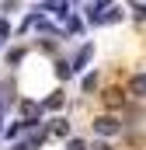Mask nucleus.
<instances>
[{"instance_id":"obj_7","label":"nucleus","mask_w":146,"mask_h":150,"mask_svg":"<svg viewBox=\"0 0 146 150\" xmlns=\"http://www.w3.org/2000/svg\"><path fill=\"white\" fill-rule=\"evenodd\" d=\"M98 84H101V77H98V74H87L84 80H80V87H84L87 94H91V91H98Z\"/></svg>"},{"instance_id":"obj_10","label":"nucleus","mask_w":146,"mask_h":150,"mask_svg":"<svg viewBox=\"0 0 146 150\" xmlns=\"http://www.w3.org/2000/svg\"><path fill=\"white\" fill-rule=\"evenodd\" d=\"M132 18L136 21H146V4H132Z\"/></svg>"},{"instance_id":"obj_8","label":"nucleus","mask_w":146,"mask_h":150,"mask_svg":"<svg viewBox=\"0 0 146 150\" xmlns=\"http://www.w3.org/2000/svg\"><path fill=\"white\" fill-rule=\"evenodd\" d=\"M73 74V67H70V59H56V77L59 80H66V77Z\"/></svg>"},{"instance_id":"obj_2","label":"nucleus","mask_w":146,"mask_h":150,"mask_svg":"<svg viewBox=\"0 0 146 150\" xmlns=\"http://www.w3.org/2000/svg\"><path fill=\"white\" fill-rule=\"evenodd\" d=\"M45 133H52V136H59V140H70V122H66V119H52Z\"/></svg>"},{"instance_id":"obj_12","label":"nucleus","mask_w":146,"mask_h":150,"mask_svg":"<svg viewBox=\"0 0 146 150\" xmlns=\"http://www.w3.org/2000/svg\"><path fill=\"white\" fill-rule=\"evenodd\" d=\"M21 56H25V49H11L7 52V63H21Z\"/></svg>"},{"instance_id":"obj_1","label":"nucleus","mask_w":146,"mask_h":150,"mask_svg":"<svg viewBox=\"0 0 146 150\" xmlns=\"http://www.w3.org/2000/svg\"><path fill=\"white\" fill-rule=\"evenodd\" d=\"M125 129V122L118 119V115H98L94 119V133L101 136V140H111V136H118Z\"/></svg>"},{"instance_id":"obj_11","label":"nucleus","mask_w":146,"mask_h":150,"mask_svg":"<svg viewBox=\"0 0 146 150\" xmlns=\"http://www.w3.org/2000/svg\"><path fill=\"white\" fill-rule=\"evenodd\" d=\"M7 38H11V25H7V21H4V18H0V45H4V42H7Z\"/></svg>"},{"instance_id":"obj_13","label":"nucleus","mask_w":146,"mask_h":150,"mask_svg":"<svg viewBox=\"0 0 146 150\" xmlns=\"http://www.w3.org/2000/svg\"><path fill=\"white\" fill-rule=\"evenodd\" d=\"M80 28H84L80 18H70V21H66V32H70V35H73V32H80Z\"/></svg>"},{"instance_id":"obj_14","label":"nucleus","mask_w":146,"mask_h":150,"mask_svg":"<svg viewBox=\"0 0 146 150\" xmlns=\"http://www.w3.org/2000/svg\"><path fill=\"white\" fill-rule=\"evenodd\" d=\"M11 150H32V143L25 140V143H14V147H11Z\"/></svg>"},{"instance_id":"obj_9","label":"nucleus","mask_w":146,"mask_h":150,"mask_svg":"<svg viewBox=\"0 0 146 150\" xmlns=\"http://www.w3.org/2000/svg\"><path fill=\"white\" fill-rule=\"evenodd\" d=\"M66 150H91V147H87L84 140H77V136H70V140H66Z\"/></svg>"},{"instance_id":"obj_6","label":"nucleus","mask_w":146,"mask_h":150,"mask_svg":"<svg viewBox=\"0 0 146 150\" xmlns=\"http://www.w3.org/2000/svg\"><path fill=\"white\" fill-rule=\"evenodd\" d=\"M42 108H45V112H52V108H63V91H56L52 98H45V101H42Z\"/></svg>"},{"instance_id":"obj_15","label":"nucleus","mask_w":146,"mask_h":150,"mask_svg":"<svg viewBox=\"0 0 146 150\" xmlns=\"http://www.w3.org/2000/svg\"><path fill=\"white\" fill-rule=\"evenodd\" d=\"M94 150H111V143H108V140H101V143H98Z\"/></svg>"},{"instance_id":"obj_4","label":"nucleus","mask_w":146,"mask_h":150,"mask_svg":"<svg viewBox=\"0 0 146 150\" xmlns=\"http://www.w3.org/2000/svg\"><path fill=\"white\" fill-rule=\"evenodd\" d=\"M129 94H132V98H146V74H139L136 80H132V87H129Z\"/></svg>"},{"instance_id":"obj_5","label":"nucleus","mask_w":146,"mask_h":150,"mask_svg":"<svg viewBox=\"0 0 146 150\" xmlns=\"http://www.w3.org/2000/svg\"><path fill=\"white\" fill-rule=\"evenodd\" d=\"M105 105H108V108H122V105H125V94H122V91H108V94H105Z\"/></svg>"},{"instance_id":"obj_3","label":"nucleus","mask_w":146,"mask_h":150,"mask_svg":"<svg viewBox=\"0 0 146 150\" xmlns=\"http://www.w3.org/2000/svg\"><path fill=\"white\" fill-rule=\"evenodd\" d=\"M91 52H94V45L87 42V45H84V49H80V52L70 59V67H73V70H84V67H87V59H91Z\"/></svg>"}]
</instances>
